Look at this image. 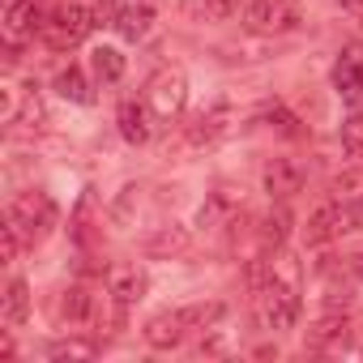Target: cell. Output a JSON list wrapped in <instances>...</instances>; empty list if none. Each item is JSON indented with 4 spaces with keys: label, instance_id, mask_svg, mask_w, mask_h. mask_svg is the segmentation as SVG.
I'll use <instances>...</instances> for the list:
<instances>
[{
    "label": "cell",
    "instance_id": "cell-1",
    "mask_svg": "<svg viewBox=\"0 0 363 363\" xmlns=\"http://www.w3.org/2000/svg\"><path fill=\"white\" fill-rule=\"evenodd\" d=\"M257 299H261L257 312H261V325H265V329H274V333L295 329V320H299V286H295L291 278H278V274H274V282H269Z\"/></svg>",
    "mask_w": 363,
    "mask_h": 363
},
{
    "label": "cell",
    "instance_id": "cell-2",
    "mask_svg": "<svg viewBox=\"0 0 363 363\" xmlns=\"http://www.w3.org/2000/svg\"><path fill=\"white\" fill-rule=\"evenodd\" d=\"M9 223H13L26 240H39V235H48V227L56 223V201H52L43 189L18 193L13 206H9Z\"/></svg>",
    "mask_w": 363,
    "mask_h": 363
},
{
    "label": "cell",
    "instance_id": "cell-3",
    "mask_svg": "<svg viewBox=\"0 0 363 363\" xmlns=\"http://www.w3.org/2000/svg\"><path fill=\"white\" fill-rule=\"evenodd\" d=\"M90 26H94V18H90V9H77V5H65V9H56V13H48V26H43V39L56 48V52H69V48H77L86 35H90Z\"/></svg>",
    "mask_w": 363,
    "mask_h": 363
},
{
    "label": "cell",
    "instance_id": "cell-4",
    "mask_svg": "<svg viewBox=\"0 0 363 363\" xmlns=\"http://www.w3.org/2000/svg\"><path fill=\"white\" fill-rule=\"evenodd\" d=\"M350 227H354V214H350L342 201H329V206L312 210V218H308V227H303V240H308V244H329V240H342Z\"/></svg>",
    "mask_w": 363,
    "mask_h": 363
},
{
    "label": "cell",
    "instance_id": "cell-5",
    "mask_svg": "<svg viewBox=\"0 0 363 363\" xmlns=\"http://www.w3.org/2000/svg\"><path fill=\"white\" fill-rule=\"evenodd\" d=\"M248 26L252 30H295L299 26V0H252Z\"/></svg>",
    "mask_w": 363,
    "mask_h": 363
},
{
    "label": "cell",
    "instance_id": "cell-6",
    "mask_svg": "<svg viewBox=\"0 0 363 363\" xmlns=\"http://www.w3.org/2000/svg\"><path fill=\"white\" fill-rule=\"evenodd\" d=\"M333 90H337V99H342L346 107L363 111V52H359V48H350V52L333 65Z\"/></svg>",
    "mask_w": 363,
    "mask_h": 363
},
{
    "label": "cell",
    "instance_id": "cell-7",
    "mask_svg": "<svg viewBox=\"0 0 363 363\" xmlns=\"http://www.w3.org/2000/svg\"><path fill=\"white\" fill-rule=\"evenodd\" d=\"M184 99H189L184 73H158V77L150 82V107H154L162 120H171V116L184 111Z\"/></svg>",
    "mask_w": 363,
    "mask_h": 363
},
{
    "label": "cell",
    "instance_id": "cell-8",
    "mask_svg": "<svg viewBox=\"0 0 363 363\" xmlns=\"http://www.w3.org/2000/svg\"><path fill=\"white\" fill-rule=\"evenodd\" d=\"M265 193L274 201H291L295 193H303V167L291 158H274L265 167Z\"/></svg>",
    "mask_w": 363,
    "mask_h": 363
},
{
    "label": "cell",
    "instance_id": "cell-9",
    "mask_svg": "<svg viewBox=\"0 0 363 363\" xmlns=\"http://www.w3.org/2000/svg\"><path fill=\"white\" fill-rule=\"evenodd\" d=\"M184 312H158V316H150L145 320V342L154 346V350H171V346H179L184 342Z\"/></svg>",
    "mask_w": 363,
    "mask_h": 363
},
{
    "label": "cell",
    "instance_id": "cell-10",
    "mask_svg": "<svg viewBox=\"0 0 363 363\" xmlns=\"http://www.w3.org/2000/svg\"><path fill=\"white\" fill-rule=\"evenodd\" d=\"M116 124H120V137H124L128 145L150 141V111H145V103L124 99V103H120V111H116Z\"/></svg>",
    "mask_w": 363,
    "mask_h": 363
},
{
    "label": "cell",
    "instance_id": "cell-11",
    "mask_svg": "<svg viewBox=\"0 0 363 363\" xmlns=\"http://www.w3.org/2000/svg\"><path fill=\"white\" fill-rule=\"evenodd\" d=\"M141 248H145V257H175V252L189 248V231L179 227V223L158 227V231H150V235L141 240Z\"/></svg>",
    "mask_w": 363,
    "mask_h": 363
},
{
    "label": "cell",
    "instance_id": "cell-12",
    "mask_svg": "<svg viewBox=\"0 0 363 363\" xmlns=\"http://www.w3.org/2000/svg\"><path fill=\"white\" fill-rule=\"evenodd\" d=\"M150 26H154V9H150V5H124V13H120V22H116V35H120L124 43H141V39L150 35Z\"/></svg>",
    "mask_w": 363,
    "mask_h": 363
},
{
    "label": "cell",
    "instance_id": "cell-13",
    "mask_svg": "<svg viewBox=\"0 0 363 363\" xmlns=\"http://www.w3.org/2000/svg\"><path fill=\"white\" fill-rule=\"evenodd\" d=\"M227 133V107H214V111H201L193 124H189V145H214L218 137Z\"/></svg>",
    "mask_w": 363,
    "mask_h": 363
},
{
    "label": "cell",
    "instance_id": "cell-14",
    "mask_svg": "<svg viewBox=\"0 0 363 363\" xmlns=\"http://www.w3.org/2000/svg\"><path fill=\"white\" fill-rule=\"evenodd\" d=\"M141 295H145V274L141 269H116L111 274V299H116L120 312H128Z\"/></svg>",
    "mask_w": 363,
    "mask_h": 363
},
{
    "label": "cell",
    "instance_id": "cell-15",
    "mask_svg": "<svg viewBox=\"0 0 363 363\" xmlns=\"http://www.w3.org/2000/svg\"><path fill=\"white\" fill-rule=\"evenodd\" d=\"M346 337H350V325H346L342 312H333V316H325L316 329H308V346H316V350H325V346H342Z\"/></svg>",
    "mask_w": 363,
    "mask_h": 363
},
{
    "label": "cell",
    "instance_id": "cell-16",
    "mask_svg": "<svg viewBox=\"0 0 363 363\" xmlns=\"http://www.w3.org/2000/svg\"><path fill=\"white\" fill-rule=\"evenodd\" d=\"M0 316H5V325H22L30 316V286L22 278H13L5 286V308H0Z\"/></svg>",
    "mask_w": 363,
    "mask_h": 363
},
{
    "label": "cell",
    "instance_id": "cell-17",
    "mask_svg": "<svg viewBox=\"0 0 363 363\" xmlns=\"http://www.w3.org/2000/svg\"><path fill=\"white\" fill-rule=\"evenodd\" d=\"M90 73L103 82V86H116L124 77V56L116 48H94L90 52Z\"/></svg>",
    "mask_w": 363,
    "mask_h": 363
},
{
    "label": "cell",
    "instance_id": "cell-18",
    "mask_svg": "<svg viewBox=\"0 0 363 363\" xmlns=\"http://www.w3.org/2000/svg\"><path fill=\"white\" fill-rule=\"evenodd\" d=\"M60 316H65L69 325H86V320L94 316V295H90L86 286H69L65 299H60Z\"/></svg>",
    "mask_w": 363,
    "mask_h": 363
},
{
    "label": "cell",
    "instance_id": "cell-19",
    "mask_svg": "<svg viewBox=\"0 0 363 363\" xmlns=\"http://www.w3.org/2000/svg\"><path fill=\"white\" fill-rule=\"evenodd\" d=\"M56 94L69 99V103H90V86H86V73L82 69H60L56 73Z\"/></svg>",
    "mask_w": 363,
    "mask_h": 363
},
{
    "label": "cell",
    "instance_id": "cell-20",
    "mask_svg": "<svg viewBox=\"0 0 363 363\" xmlns=\"http://www.w3.org/2000/svg\"><path fill=\"white\" fill-rule=\"evenodd\" d=\"M286 235H291V210H286V206H274V210L261 218V240L274 244V248H282Z\"/></svg>",
    "mask_w": 363,
    "mask_h": 363
},
{
    "label": "cell",
    "instance_id": "cell-21",
    "mask_svg": "<svg viewBox=\"0 0 363 363\" xmlns=\"http://www.w3.org/2000/svg\"><path fill=\"white\" fill-rule=\"evenodd\" d=\"M223 316H227V303H218V299L184 308V325H189V329H214V325H218Z\"/></svg>",
    "mask_w": 363,
    "mask_h": 363
},
{
    "label": "cell",
    "instance_id": "cell-22",
    "mask_svg": "<svg viewBox=\"0 0 363 363\" xmlns=\"http://www.w3.org/2000/svg\"><path fill=\"white\" fill-rule=\"evenodd\" d=\"M342 150L346 158H363V111L342 120Z\"/></svg>",
    "mask_w": 363,
    "mask_h": 363
},
{
    "label": "cell",
    "instance_id": "cell-23",
    "mask_svg": "<svg viewBox=\"0 0 363 363\" xmlns=\"http://www.w3.org/2000/svg\"><path fill=\"white\" fill-rule=\"evenodd\" d=\"M269 282H274V261H269V257H252V261H248V291L261 295Z\"/></svg>",
    "mask_w": 363,
    "mask_h": 363
},
{
    "label": "cell",
    "instance_id": "cell-24",
    "mask_svg": "<svg viewBox=\"0 0 363 363\" xmlns=\"http://www.w3.org/2000/svg\"><path fill=\"white\" fill-rule=\"evenodd\" d=\"M120 13H124L120 0H94V5H90L94 26H116V22H120Z\"/></svg>",
    "mask_w": 363,
    "mask_h": 363
},
{
    "label": "cell",
    "instance_id": "cell-25",
    "mask_svg": "<svg viewBox=\"0 0 363 363\" xmlns=\"http://www.w3.org/2000/svg\"><path fill=\"white\" fill-rule=\"evenodd\" d=\"M18 248H22V231H18L13 223H5V227H0V257H5V261H18Z\"/></svg>",
    "mask_w": 363,
    "mask_h": 363
},
{
    "label": "cell",
    "instance_id": "cell-26",
    "mask_svg": "<svg viewBox=\"0 0 363 363\" xmlns=\"http://www.w3.org/2000/svg\"><path fill=\"white\" fill-rule=\"evenodd\" d=\"M94 354V342H56L52 346V359H90Z\"/></svg>",
    "mask_w": 363,
    "mask_h": 363
},
{
    "label": "cell",
    "instance_id": "cell-27",
    "mask_svg": "<svg viewBox=\"0 0 363 363\" xmlns=\"http://www.w3.org/2000/svg\"><path fill=\"white\" fill-rule=\"evenodd\" d=\"M206 13L218 18V22H227V18L240 13V0H206Z\"/></svg>",
    "mask_w": 363,
    "mask_h": 363
},
{
    "label": "cell",
    "instance_id": "cell-28",
    "mask_svg": "<svg viewBox=\"0 0 363 363\" xmlns=\"http://www.w3.org/2000/svg\"><path fill=\"white\" fill-rule=\"evenodd\" d=\"M337 5H342V9L359 22V26H363V0H337Z\"/></svg>",
    "mask_w": 363,
    "mask_h": 363
},
{
    "label": "cell",
    "instance_id": "cell-29",
    "mask_svg": "<svg viewBox=\"0 0 363 363\" xmlns=\"http://www.w3.org/2000/svg\"><path fill=\"white\" fill-rule=\"evenodd\" d=\"M354 278H359V282H363V248H359V252H354Z\"/></svg>",
    "mask_w": 363,
    "mask_h": 363
}]
</instances>
